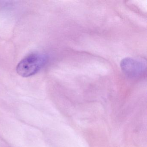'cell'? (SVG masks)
I'll return each mask as SVG.
<instances>
[{
	"instance_id": "7a4b0ae2",
	"label": "cell",
	"mask_w": 147,
	"mask_h": 147,
	"mask_svg": "<svg viewBox=\"0 0 147 147\" xmlns=\"http://www.w3.org/2000/svg\"><path fill=\"white\" fill-rule=\"evenodd\" d=\"M123 73L129 77L134 78L139 76L146 70V60L142 58L126 57L120 62Z\"/></svg>"
},
{
	"instance_id": "6da1fadb",
	"label": "cell",
	"mask_w": 147,
	"mask_h": 147,
	"mask_svg": "<svg viewBox=\"0 0 147 147\" xmlns=\"http://www.w3.org/2000/svg\"><path fill=\"white\" fill-rule=\"evenodd\" d=\"M47 57L43 54L34 53L26 56L18 64V74L23 77H29L37 73L47 61Z\"/></svg>"
}]
</instances>
